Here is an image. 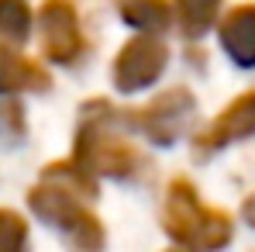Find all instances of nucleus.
Wrapping results in <instances>:
<instances>
[{
	"mask_svg": "<svg viewBox=\"0 0 255 252\" xmlns=\"http://www.w3.org/2000/svg\"><path fill=\"white\" fill-rule=\"evenodd\" d=\"M242 218H245V225H249V228H255V190L242 201Z\"/></svg>",
	"mask_w": 255,
	"mask_h": 252,
	"instance_id": "15",
	"label": "nucleus"
},
{
	"mask_svg": "<svg viewBox=\"0 0 255 252\" xmlns=\"http://www.w3.org/2000/svg\"><path fill=\"white\" fill-rule=\"evenodd\" d=\"M166 66H169V45L155 31H138L134 38H128L118 48V55L111 62V83L121 93H138V90L159 83Z\"/></svg>",
	"mask_w": 255,
	"mask_h": 252,
	"instance_id": "5",
	"label": "nucleus"
},
{
	"mask_svg": "<svg viewBox=\"0 0 255 252\" xmlns=\"http://www.w3.org/2000/svg\"><path fill=\"white\" fill-rule=\"evenodd\" d=\"M118 14L134 31H155V35H162L172 24L169 0H118Z\"/></svg>",
	"mask_w": 255,
	"mask_h": 252,
	"instance_id": "10",
	"label": "nucleus"
},
{
	"mask_svg": "<svg viewBox=\"0 0 255 252\" xmlns=\"http://www.w3.org/2000/svg\"><path fill=\"white\" fill-rule=\"evenodd\" d=\"M28 246V221L10 208H0V252H21Z\"/></svg>",
	"mask_w": 255,
	"mask_h": 252,
	"instance_id": "13",
	"label": "nucleus"
},
{
	"mask_svg": "<svg viewBox=\"0 0 255 252\" xmlns=\"http://www.w3.org/2000/svg\"><path fill=\"white\" fill-rule=\"evenodd\" d=\"M0 138L7 145H17L24 138V107L17 100H3L0 104Z\"/></svg>",
	"mask_w": 255,
	"mask_h": 252,
	"instance_id": "14",
	"label": "nucleus"
},
{
	"mask_svg": "<svg viewBox=\"0 0 255 252\" xmlns=\"http://www.w3.org/2000/svg\"><path fill=\"white\" fill-rule=\"evenodd\" d=\"M0 35L10 42H24L31 35V3L28 0H0Z\"/></svg>",
	"mask_w": 255,
	"mask_h": 252,
	"instance_id": "12",
	"label": "nucleus"
},
{
	"mask_svg": "<svg viewBox=\"0 0 255 252\" xmlns=\"http://www.w3.org/2000/svg\"><path fill=\"white\" fill-rule=\"evenodd\" d=\"M221 3H224V0H176L183 35H186V38H200V35H207L211 24L221 17Z\"/></svg>",
	"mask_w": 255,
	"mask_h": 252,
	"instance_id": "11",
	"label": "nucleus"
},
{
	"mask_svg": "<svg viewBox=\"0 0 255 252\" xmlns=\"http://www.w3.org/2000/svg\"><path fill=\"white\" fill-rule=\"evenodd\" d=\"M255 135V90L238 93L228 107H221V114L214 118L207 131L197 138V152L200 156H211L224 145H235V142H245Z\"/></svg>",
	"mask_w": 255,
	"mask_h": 252,
	"instance_id": "7",
	"label": "nucleus"
},
{
	"mask_svg": "<svg viewBox=\"0 0 255 252\" xmlns=\"http://www.w3.org/2000/svg\"><path fill=\"white\" fill-rule=\"evenodd\" d=\"M217 42L235 66L255 69V3H235L217 21Z\"/></svg>",
	"mask_w": 255,
	"mask_h": 252,
	"instance_id": "8",
	"label": "nucleus"
},
{
	"mask_svg": "<svg viewBox=\"0 0 255 252\" xmlns=\"http://www.w3.org/2000/svg\"><path fill=\"white\" fill-rule=\"evenodd\" d=\"M38 28H42V52L55 66H73L86 52V35L80 24L76 0H42L38 7Z\"/></svg>",
	"mask_w": 255,
	"mask_h": 252,
	"instance_id": "6",
	"label": "nucleus"
},
{
	"mask_svg": "<svg viewBox=\"0 0 255 252\" xmlns=\"http://www.w3.org/2000/svg\"><path fill=\"white\" fill-rule=\"evenodd\" d=\"M162 232L169 235V242L183 249H224L235 235V221L224 208H211L200 201V190L186 180L176 176L166 187V201H162Z\"/></svg>",
	"mask_w": 255,
	"mask_h": 252,
	"instance_id": "2",
	"label": "nucleus"
},
{
	"mask_svg": "<svg viewBox=\"0 0 255 252\" xmlns=\"http://www.w3.org/2000/svg\"><path fill=\"white\" fill-rule=\"evenodd\" d=\"M193 111H197V97L186 86H169L166 93L152 97L145 107H125V111L111 107V121L128 125L155 145H172L179 131L186 128V121L193 118Z\"/></svg>",
	"mask_w": 255,
	"mask_h": 252,
	"instance_id": "4",
	"label": "nucleus"
},
{
	"mask_svg": "<svg viewBox=\"0 0 255 252\" xmlns=\"http://www.w3.org/2000/svg\"><path fill=\"white\" fill-rule=\"evenodd\" d=\"M28 208L35 218H42L45 225L59 228L73 246H80L86 252H97L107 246V232H104V221L83 204V194L59 183V180H48L42 176L31 190H28Z\"/></svg>",
	"mask_w": 255,
	"mask_h": 252,
	"instance_id": "3",
	"label": "nucleus"
},
{
	"mask_svg": "<svg viewBox=\"0 0 255 252\" xmlns=\"http://www.w3.org/2000/svg\"><path fill=\"white\" fill-rule=\"evenodd\" d=\"M80 128L73 142V159L93 176H111V180H134L145 169V156L138 145H131L125 135L114 131L111 121V104L107 100H86L80 107Z\"/></svg>",
	"mask_w": 255,
	"mask_h": 252,
	"instance_id": "1",
	"label": "nucleus"
},
{
	"mask_svg": "<svg viewBox=\"0 0 255 252\" xmlns=\"http://www.w3.org/2000/svg\"><path fill=\"white\" fill-rule=\"evenodd\" d=\"M48 86H52V76L42 62H35V59H28V55H21L10 45L0 42V97L3 93H24V90L45 93Z\"/></svg>",
	"mask_w": 255,
	"mask_h": 252,
	"instance_id": "9",
	"label": "nucleus"
}]
</instances>
